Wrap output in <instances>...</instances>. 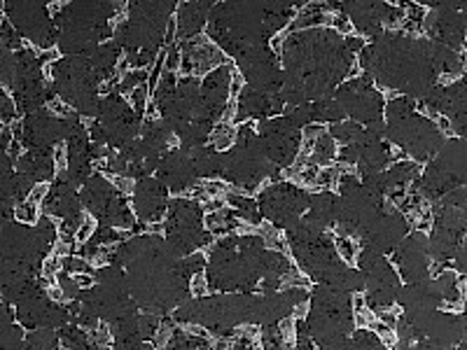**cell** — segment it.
<instances>
[{
    "label": "cell",
    "mask_w": 467,
    "mask_h": 350,
    "mask_svg": "<svg viewBox=\"0 0 467 350\" xmlns=\"http://www.w3.org/2000/svg\"><path fill=\"white\" fill-rule=\"evenodd\" d=\"M7 124H10V131H12V136H14V140H21L24 133H26V126H24V122H21V117H14V119L7 122Z\"/></svg>",
    "instance_id": "obj_12"
},
{
    "label": "cell",
    "mask_w": 467,
    "mask_h": 350,
    "mask_svg": "<svg viewBox=\"0 0 467 350\" xmlns=\"http://www.w3.org/2000/svg\"><path fill=\"white\" fill-rule=\"evenodd\" d=\"M353 322H355V327H357V329H360V331L369 329V322H367L365 313H353Z\"/></svg>",
    "instance_id": "obj_14"
},
{
    "label": "cell",
    "mask_w": 467,
    "mask_h": 350,
    "mask_svg": "<svg viewBox=\"0 0 467 350\" xmlns=\"http://www.w3.org/2000/svg\"><path fill=\"white\" fill-rule=\"evenodd\" d=\"M189 292H192L194 297H208V294H210L208 273H206V269H203V271H196V273H192V278H189Z\"/></svg>",
    "instance_id": "obj_1"
},
{
    "label": "cell",
    "mask_w": 467,
    "mask_h": 350,
    "mask_svg": "<svg viewBox=\"0 0 467 350\" xmlns=\"http://www.w3.org/2000/svg\"><path fill=\"white\" fill-rule=\"evenodd\" d=\"M49 196V185L42 180V182H35L31 187V192H28V196H26V201H31V203H35V206H42L45 203V198Z\"/></svg>",
    "instance_id": "obj_3"
},
{
    "label": "cell",
    "mask_w": 467,
    "mask_h": 350,
    "mask_svg": "<svg viewBox=\"0 0 467 350\" xmlns=\"http://www.w3.org/2000/svg\"><path fill=\"white\" fill-rule=\"evenodd\" d=\"M68 154H70V150H68V145L63 140H59L54 145V152H51V161L56 163V171L59 168H68Z\"/></svg>",
    "instance_id": "obj_4"
},
{
    "label": "cell",
    "mask_w": 467,
    "mask_h": 350,
    "mask_svg": "<svg viewBox=\"0 0 467 350\" xmlns=\"http://www.w3.org/2000/svg\"><path fill=\"white\" fill-rule=\"evenodd\" d=\"M460 80V75L458 72H439V77H437V84L439 86H448V84H453V82H458Z\"/></svg>",
    "instance_id": "obj_13"
},
{
    "label": "cell",
    "mask_w": 467,
    "mask_h": 350,
    "mask_svg": "<svg viewBox=\"0 0 467 350\" xmlns=\"http://www.w3.org/2000/svg\"><path fill=\"white\" fill-rule=\"evenodd\" d=\"M309 313H311L309 301H297V304L290 308V315H292L295 320H309Z\"/></svg>",
    "instance_id": "obj_9"
},
{
    "label": "cell",
    "mask_w": 467,
    "mask_h": 350,
    "mask_svg": "<svg viewBox=\"0 0 467 350\" xmlns=\"http://www.w3.org/2000/svg\"><path fill=\"white\" fill-rule=\"evenodd\" d=\"M350 306H353V313H362L367 308V297L362 292H353L350 297Z\"/></svg>",
    "instance_id": "obj_11"
},
{
    "label": "cell",
    "mask_w": 467,
    "mask_h": 350,
    "mask_svg": "<svg viewBox=\"0 0 467 350\" xmlns=\"http://www.w3.org/2000/svg\"><path fill=\"white\" fill-rule=\"evenodd\" d=\"M437 128H439V133H444L446 138H456V131H453V126H451V119L448 117H444V115H439L437 117Z\"/></svg>",
    "instance_id": "obj_10"
},
{
    "label": "cell",
    "mask_w": 467,
    "mask_h": 350,
    "mask_svg": "<svg viewBox=\"0 0 467 350\" xmlns=\"http://www.w3.org/2000/svg\"><path fill=\"white\" fill-rule=\"evenodd\" d=\"M59 266H61V257L49 252L45 259V264H42V275H56L59 273Z\"/></svg>",
    "instance_id": "obj_7"
},
{
    "label": "cell",
    "mask_w": 467,
    "mask_h": 350,
    "mask_svg": "<svg viewBox=\"0 0 467 350\" xmlns=\"http://www.w3.org/2000/svg\"><path fill=\"white\" fill-rule=\"evenodd\" d=\"M45 110H47V115H51V117H66V115H70V105H68L66 101H61V98H47V101H45Z\"/></svg>",
    "instance_id": "obj_2"
},
{
    "label": "cell",
    "mask_w": 467,
    "mask_h": 350,
    "mask_svg": "<svg viewBox=\"0 0 467 350\" xmlns=\"http://www.w3.org/2000/svg\"><path fill=\"white\" fill-rule=\"evenodd\" d=\"M66 7V3H49L47 5V14H56V12H61Z\"/></svg>",
    "instance_id": "obj_15"
},
{
    "label": "cell",
    "mask_w": 467,
    "mask_h": 350,
    "mask_svg": "<svg viewBox=\"0 0 467 350\" xmlns=\"http://www.w3.org/2000/svg\"><path fill=\"white\" fill-rule=\"evenodd\" d=\"M243 86H245V77L241 72H233L231 80H229V89H227L229 101H236L241 96V91H243Z\"/></svg>",
    "instance_id": "obj_6"
},
{
    "label": "cell",
    "mask_w": 467,
    "mask_h": 350,
    "mask_svg": "<svg viewBox=\"0 0 467 350\" xmlns=\"http://www.w3.org/2000/svg\"><path fill=\"white\" fill-rule=\"evenodd\" d=\"M175 31H178V14L173 12L171 16H168V21H166V33H164V47H168L171 49L175 42H178V38H175Z\"/></svg>",
    "instance_id": "obj_5"
},
{
    "label": "cell",
    "mask_w": 467,
    "mask_h": 350,
    "mask_svg": "<svg viewBox=\"0 0 467 350\" xmlns=\"http://www.w3.org/2000/svg\"><path fill=\"white\" fill-rule=\"evenodd\" d=\"M70 280L80 289H92L94 285H96V278H94L92 273H70Z\"/></svg>",
    "instance_id": "obj_8"
}]
</instances>
